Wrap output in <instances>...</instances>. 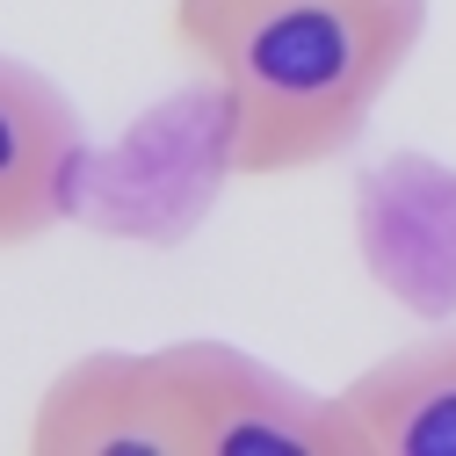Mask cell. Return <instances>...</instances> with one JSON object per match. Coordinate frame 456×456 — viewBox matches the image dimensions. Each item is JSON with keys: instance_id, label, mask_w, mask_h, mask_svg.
<instances>
[{"instance_id": "1", "label": "cell", "mask_w": 456, "mask_h": 456, "mask_svg": "<svg viewBox=\"0 0 456 456\" xmlns=\"http://www.w3.org/2000/svg\"><path fill=\"white\" fill-rule=\"evenodd\" d=\"M182 51L232 109L240 175L340 159L428 37V0H175Z\"/></svg>"}, {"instance_id": "3", "label": "cell", "mask_w": 456, "mask_h": 456, "mask_svg": "<svg viewBox=\"0 0 456 456\" xmlns=\"http://www.w3.org/2000/svg\"><path fill=\"white\" fill-rule=\"evenodd\" d=\"M37 456H196L159 348H87L44 384L29 413Z\"/></svg>"}, {"instance_id": "2", "label": "cell", "mask_w": 456, "mask_h": 456, "mask_svg": "<svg viewBox=\"0 0 456 456\" xmlns=\"http://www.w3.org/2000/svg\"><path fill=\"white\" fill-rule=\"evenodd\" d=\"M159 370L196 435V456H370L340 391H312L290 370L232 340H159Z\"/></svg>"}, {"instance_id": "5", "label": "cell", "mask_w": 456, "mask_h": 456, "mask_svg": "<svg viewBox=\"0 0 456 456\" xmlns=\"http://www.w3.org/2000/svg\"><path fill=\"white\" fill-rule=\"evenodd\" d=\"M370 456H456V326L420 333L340 384Z\"/></svg>"}, {"instance_id": "4", "label": "cell", "mask_w": 456, "mask_h": 456, "mask_svg": "<svg viewBox=\"0 0 456 456\" xmlns=\"http://www.w3.org/2000/svg\"><path fill=\"white\" fill-rule=\"evenodd\" d=\"M87 182V124L44 66L0 51V247L66 224Z\"/></svg>"}]
</instances>
